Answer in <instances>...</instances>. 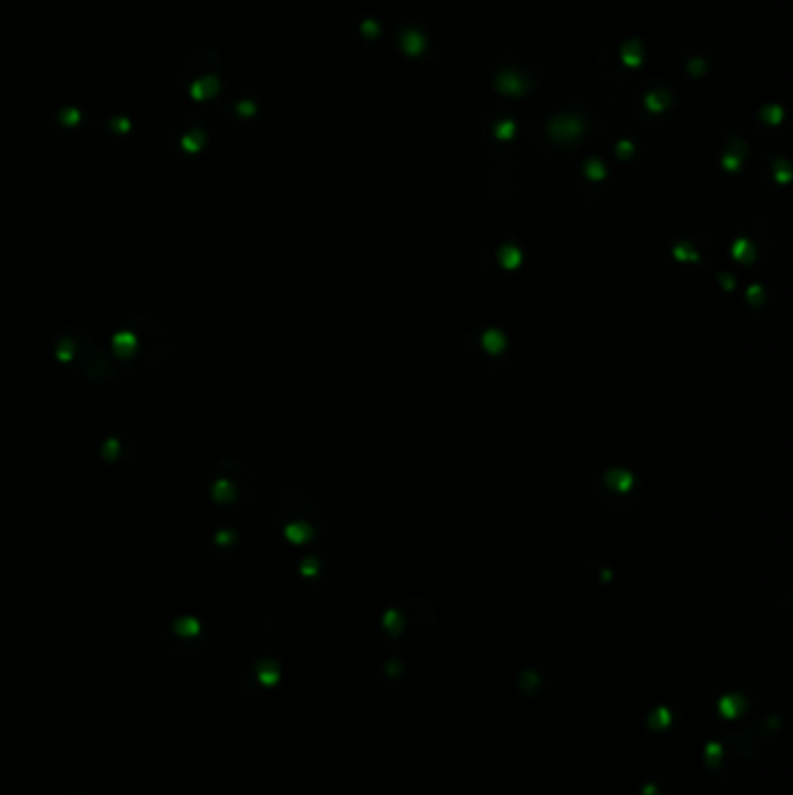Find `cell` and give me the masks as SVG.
Segmentation results:
<instances>
[{
	"mask_svg": "<svg viewBox=\"0 0 793 795\" xmlns=\"http://www.w3.org/2000/svg\"><path fill=\"white\" fill-rule=\"evenodd\" d=\"M108 349L124 375H157L175 361L177 335L161 316L138 310L112 328Z\"/></svg>",
	"mask_w": 793,
	"mask_h": 795,
	"instance_id": "obj_1",
	"label": "cell"
},
{
	"mask_svg": "<svg viewBox=\"0 0 793 795\" xmlns=\"http://www.w3.org/2000/svg\"><path fill=\"white\" fill-rule=\"evenodd\" d=\"M54 357L61 365L71 368L82 380L98 388H110L120 384L124 372L114 363L108 347L98 343V337L82 324H63L52 333L49 340Z\"/></svg>",
	"mask_w": 793,
	"mask_h": 795,
	"instance_id": "obj_2",
	"label": "cell"
},
{
	"mask_svg": "<svg viewBox=\"0 0 793 795\" xmlns=\"http://www.w3.org/2000/svg\"><path fill=\"white\" fill-rule=\"evenodd\" d=\"M202 484L208 500L226 514L249 510L259 494L257 472L235 456H214L202 475Z\"/></svg>",
	"mask_w": 793,
	"mask_h": 795,
	"instance_id": "obj_3",
	"label": "cell"
},
{
	"mask_svg": "<svg viewBox=\"0 0 793 795\" xmlns=\"http://www.w3.org/2000/svg\"><path fill=\"white\" fill-rule=\"evenodd\" d=\"M298 496H300L298 490H286V494H280L270 517H273V523L280 529V533L289 539V543L308 545L317 535L319 512L308 498L302 500V507H300L302 512H298Z\"/></svg>",
	"mask_w": 793,
	"mask_h": 795,
	"instance_id": "obj_4",
	"label": "cell"
},
{
	"mask_svg": "<svg viewBox=\"0 0 793 795\" xmlns=\"http://www.w3.org/2000/svg\"><path fill=\"white\" fill-rule=\"evenodd\" d=\"M208 629L194 617H177L168 621L161 633V645L177 658H191L206 651Z\"/></svg>",
	"mask_w": 793,
	"mask_h": 795,
	"instance_id": "obj_5",
	"label": "cell"
},
{
	"mask_svg": "<svg viewBox=\"0 0 793 795\" xmlns=\"http://www.w3.org/2000/svg\"><path fill=\"white\" fill-rule=\"evenodd\" d=\"M243 545V535L238 533L235 526H216L210 537H208V551L216 558V556H231L233 551H238Z\"/></svg>",
	"mask_w": 793,
	"mask_h": 795,
	"instance_id": "obj_6",
	"label": "cell"
},
{
	"mask_svg": "<svg viewBox=\"0 0 793 795\" xmlns=\"http://www.w3.org/2000/svg\"><path fill=\"white\" fill-rule=\"evenodd\" d=\"M100 454H103V459H108V461L131 459V456H133V437H126L122 433H112L103 439Z\"/></svg>",
	"mask_w": 793,
	"mask_h": 795,
	"instance_id": "obj_7",
	"label": "cell"
}]
</instances>
